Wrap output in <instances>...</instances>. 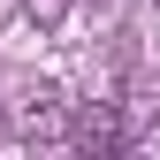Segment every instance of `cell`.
Returning a JSON list of instances; mask_svg holds the SVG:
<instances>
[{
    "label": "cell",
    "mask_w": 160,
    "mask_h": 160,
    "mask_svg": "<svg viewBox=\"0 0 160 160\" xmlns=\"http://www.w3.org/2000/svg\"><path fill=\"white\" fill-rule=\"evenodd\" d=\"M23 130H31V137H76V122H69V99H61V92H38L31 107H23Z\"/></svg>",
    "instance_id": "cell-1"
},
{
    "label": "cell",
    "mask_w": 160,
    "mask_h": 160,
    "mask_svg": "<svg viewBox=\"0 0 160 160\" xmlns=\"http://www.w3.org/2000/svg\"><path fill=\"white\" fill-rule=\"evenodd\" d=\"M76 145L114 152V145H122V114H114V107H84V114H76Z\"/></svg>",
    "instance_id": "cell-2"
},
{
    "label": "cell",
    "mask_w": 160,
    "mask_h": 160,
    "mask_svg": "<svg viewBox=\"0 0 160 160\" xmlns=\"http://www.w3.org/2000/svg\"><path fill=\"white\" fill-rule=\"evenodd\" d=\"M23 15L38 31H61V15H69V0H23Z\"/></svg>",
    "instance_id": "cell-3"
},
{
    "label": "cell",
    "mask_w": 160,
    "mask_h": 160,
    "mask_svg": "<svg viewBox=\"0 0 160 160\" xmlns=\"http://www.w3.org/2000/svg\"><path fill=\"white\" fill-rule=\"evenodd\" d=\"M152 8H160V0H152Z\"/></svg>",
    "instance_id": "cell-4"
}]
</instances>
